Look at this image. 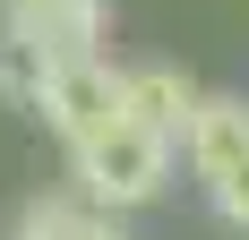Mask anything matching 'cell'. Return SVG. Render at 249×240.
Here are the masks:
<instances>
[{"instance_id": "cell-1", "label": "cell", "mask_w": 249, "mask_h": 240, "mask_svg": "<svg viewBox=\"0 0 249 240\" xmlns=\"http://www.w3.org/2000/svg\"><path fill=\"white\" fill-rule=\"evenodd\" d=\"M172 163L180 146L163 137V129H146V120H112L103 137L69 146V171H77V197H95V206H112V215H138V206H155V197L172 189Z\"/></svg>"}, {"instance_id": "cell-5", "label": "cell", "mask_w": 249, "mask_h": 240, "mask_svg": "<svg viewBox=\"0 0 249 240\" xmlns=\"http://www.w3.org/2000/svg\"><path fill=\"white\" fill-rule=\"evenodd\" d=\"M198 77L172 69V60H138V69H121V112L146 120V129H163V137L180 146V129H189V112H198Z\"/></svg>"}, {"instance_id": "cell-7", "label": "cell", "mask_w": 249, "mask_h": 240, "mask_svg": "<svg viewBox=\"0 0 249 240\" xmlns=\"http://www.w3.org/2000/svg\"><path fill=\"white\" fill-rule=\"evenodd\" d=\"M206 206H215V223H224V232L249 240V163H232L224 180H206Z\"/></svg>"}, {"instance_id": "cell-8", "label": "cell", "mask_w": 249, "mask_h": 240, "mask_svg": "<svg viewBox=\"0 0 249 240\" xmlns=\"http://www.w3.org/2000/svg\"><path fill=\"white\" fill-rule=\"evenodd\" d=\"M0 9H26V0H0Z\"/></svg>"}, {"instance_id": "cell-4", "label": "cell", "mask_w": 249, "mask_h": 240, "mask_svg": "<svg viewBox=\"0 0 249 240\" xmlns=\"http://www.w3.org/2000/svg\"><path fill=\"white\" fill-rule=\"evenodd\" d=\"M180 163H189V180H224L232 163H249V95H198V112H189V129H180Z\"/></svg>"}, {"instance_id": "cell-6", "label": "cell", "mask_w": 249, "mask_h": 240, "mask_svg": "<svg viewBox=\"0 0 249 240\" xmlns=\"http://www.w3.org/2000/svg\"><path fill=\"white\" fill-rule=\"evenodd\" d=\"M18 240H129V232H121L112 206H95L77 189H52V197H26L18 206Z\"/></svg>"}, {"instance_id": "cell-2", "label": "cell", "mask_w": 249, "mask_h": 240, "mask_svg": "<svg viewBox=\"0 0 249 240\" xmlns=\"http://www.w3.org/2000/svg\"><path fill=\"white\" fill-rule=\"evenodd\" d=\"M35 112L52 120V137L60 146H86V137H103L112 120H121V69L112 60H52L43 69V95H35Z\"/></svg>"}, {"instance_id": "cell-3", "label": "cell", "mask_w": 249, "mask_h": 240, "mask_svg": "<svg viewBox=\"0 0 249 240\" xmlns=\"http://www.w3.org/2000/svg\"><path fill=\"white\" fill-rule=\"evenodd\" d=\"M0 34H18L35 60H95L112 43V0H26V9H0Z\"/></svg>"}]
</instances>
